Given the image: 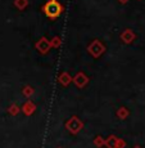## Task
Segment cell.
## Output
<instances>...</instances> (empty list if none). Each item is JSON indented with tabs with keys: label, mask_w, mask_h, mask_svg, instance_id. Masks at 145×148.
Wrapping results in <instances>:
<instances>
[{
	"label": "cell",
	"mask_w": 145,
	"mask_h": 148,
	"mask_svg": "<svg viewBox=\"0 0 145 148\" xmlns=\"http://www.w3.org/2000/svg\"><path fill=\"white\" fill-rule=\"evenodd\" d=\"M35 48L37 49V52L41 53V54H46L50 49H52V47H50V41L48 40L46 38H41L40 40L36 41Z\"/></svg>",
	"instance_id": "5b68a950"
},
{
	"label": "cell",
	"mask_w": 145,
	"mask_h": 148,
	"mask_svg": "<svg viewBox=\"0 0 145 148\" xmlns=\"http://www.w3.org/2000/svg\"><path fill=\"white\" fill-rule=\"evenodd\" d=\"M19 112H21V107H18L17 104H10L9 108H8V113L12 116H17Z\"/></svg>",
	"instance_id": "5bb4252c"
},
{
	"label": "cell",
	"mask_w": 145,
	"mask_h": 148,
	"mask_svg": "<svg viewBox=\"0 0 145 148\" xmlns=\"http://www.w3.org/2000/svg\"><path fill=\"white\" fill-rule=\"evenodd\" d=\"M33 93H35V90H33V88L30 86V85H25V86L22 88V94L26 97V98H31V97L33 95Z\"/></svg>",
	"instance_id": "8fae6325"
},
{
	"label": "cell",
	"mask_w": 145,
	"mask_h": 148,
	"mask_svg": "<svg viewBox=\"0 0 145 148\" xmlns=\"http://www.w3.org/2000/svg\"><path fill=\"white\" fill-rule=\"evenodd\" d=\"M136 39V35H135V32H133L132 30H125L121 34V40L125 42V44H131V42L133 41Z\"/></svg>",
	"instance_id": "52a82bcc"
},
{
	"label": "cell",
	"mask_w": 145,
	"mask_h": 148,
	"mask_svg": "<svg viewBox=\"0 0 145 148\" xmlns=\"http://www.w3.org/2000/svg\"><path fill=\"white\" fill-rule=\"evenodd\" d=\"M133 148H141L140 146H135V147H133Z\"/></svg>",
	"instance_id": "ac0fdd59"
},
{
	"label": "cell",
	"mask_w": 145,
	"mask_h": 148,
	"mask_svg": "<svg viewBox=\"0 0 145 148\" xmlns=\"http://www.w3.org/2000/svg\"><path fill=\"white\" fill-rule=\"evenodd\" d=\"M27 5H28V0H14V7L18 10L26 9Z\"/></svg>",
	"instance_id": "7c38bea8"
},
{
	"label": "cell",
	"mask_w": 145,
	"mask_h": 148,
	"mask_svg": "<svg viewBox=\"0 0 145 148\" xmlns=\"http://www.w3.org/2000/svg\"><path fill=\"white\" fill-rule=\"evenodd\" d=\"M116 116H117L119 120H126V119L130 116L129 108H126V107H119L118 110H117V112H116Z\"/></svg>",
	"instance_id": "30bf717a"
},
{
	"label": "cell",
	"mask_w": 145,
	"mask_h": 148,
	"mask_svg": "<svg viewBox=\"0 0 145 148\" xmlns=\"http://www.w3.org/2000/svg\"><path fill=\"white\" fill-rule=\"evenodd\" d=\"M21 111L25 113L26 116H31V115H33L35 113V111H36V104L33 103L31 99H28V101H26L23 103V106L21 107Z\"/></svg>",
	"instance_id": "8992f818"
},
{
	"label": "cell",
	"mask_w": 145,
	"mask_h": 148,
	"mask_svg": "<svg viewBox=\"0 0 145 148\" xmlns=\"http://www.w3.org/2000/svg\"><path fill=\"white\" fill-rule=\"evenodd\" d=\"M58 81H59V84L63 85V86H68V85L72 82V76L68 72H62L61 75L58 76Z\"/></svg>",
	"instance_id": "ba28073f"
},
{
	"label": "cell",
	"mask_w": 145,
	"mask_h": 148,
	"mask_svg": "<svg viewBox=\"0 0 145 148\" xmlns=\"http://www.w3.org/2000/svg\"><path fill=\"white\" fill-rule=\"evenodd\" d=\"M62 45V39L59 38V36H54V38L50 40V47L52 48H59Z\"/></svg>",
	"instance_id": "9a60e30c"
},
{
	"label": "cell",
	"mask_w": 145,
	"mask_h": 148,
	"mask_svg": "<svg viewBox=\"0 0 145 148\" xmlns=\"http://www.w3.org/2000/svg\"><path fill=\"white\" fill-rule=\"evenodd\" d=\"M89 76L86 75L85 72H82V71H80L75 75V77H72V81L73 84L76 85V86L78 88V89H84L85 86H86L87 84H89Z\"/></svg>",
	"instance_id": "277c9868"
},
{
	"label": "cell",
	"mask_w": 145,
	"mask_h": 148,
	"mask_svg": "<svg viewBox=\"0 0 145 148\" xmlns=\"http://www.w3.org/2000/svg\"><path fill=\"white\" fill-rule=\"evenodd\" d=\"M87 52L91 54L94 58H99L101 54L106 52V47H104L99 40H94V41L90 42L89 47H87Z\"/></svg>",
	"instance_id": "3957f363"
},
{
	"label": "cell",
	"mask_w": 145,
	"mask_h": 148,
	"mask_svg": "<svg viewBox=\"0 0 145 148\" xmlns=\"http://www.w3.org/2000/svg\"><path fill=\"white\" fill-rule=\"evenodd\" d=\"M127 146V143L123 140V139H121V138H118V142H117V148H125Z\"/></svg>",
	"instance_id": "2e32d148"
},
{
	"label": "cell",
	"mask_w": 145,
	"mask_h": 148,
	"mask_svg": "<svg viewBox=\"0 0 145 148\" xmlns=\"http://www.w3.org/2000/svg\"><path fill=\"white\" fill-rule=\"evenodd\" d=\"M59 148H61V147H59Z\"/></svg>",
	"instance_id": "d6986e66"
},
{
	"label": "cell",
	"mask_w": 145,
	"mask_h": 148,
	"mask_svg": "<svg viewBox=\"0 0 145 148\" xmlns=\"http://www.w3.org/2000/svg\"><path fill=\"white\" fill-rule=\"evenodd\" d=\"M93 143H94V146H95V147L101 148V147H104V143H106V139H104L101 135H96L95 138H94Z\"/></svg>",
	"instance_id": "4fadbf2b"
},
{
	"label": "cell",
	"mask_w": 145,
	"mask_h": 148,
	"mask_svg": "<svg viewBox=\"0 0 145 148\" xmlns=\"http://www.w3.org/2000/svg\"><path fill=\"white\" fill-rule=\"evenodd\" d=\"M117 142H118V136L116 135H109L108 138L106 139V143H104V146L107 148H117Z\"/></svg>",
	"instance_id": "9c48e42d"
},
{
	"label": "cell",
	"mask_w": 145,
	"mask_h": 148,
	"mask_svg": "<svg viewBox=\"0 0 145 148\" xmlns=\"http://www.w3.org/2000/svg\"><path fill=\"white\" fill-rule=\"evenodd\" d=\"M42 10L46 14L48 18L50 19H57L62 13H63L64 8L58 0H48L45 5L42 7Z\"/></svg>",
	"instance_id": "6da1fadb"
},
{
	"label": "cell",
	"mask_w": 145,
	"mask_h": 148,
	"mask_svg": "<svg viewBox=\"0 0 145 148\" xmlns=\"http://www.w3.org/2000/svg\"><path fill=\"white\" fill-rule=\"evenodd\" d=\"M118 1H119V3H122V4H126V3L129 1V0H118Z\"/></svg>",
	"instance_id": "e0dca14e"
},
{
	"label": "cell",
	"mask_w": 145,
	"mask_h": 148,
	"mask_svg": "<svg viewBox=\"0 0 145 148\" xmlns=\"http://www.w3.org/2000/svg\"><path fill=\"white\" fill-rule=\"evenodd\" d=\"M66 129L71 134L76 135L84 129V121H82L78 116H72V117L68 119L66 122Z\"/></svg>",
	"instance_id": "7a4b0ae2"
}]
</instances>
